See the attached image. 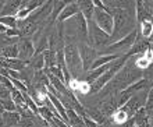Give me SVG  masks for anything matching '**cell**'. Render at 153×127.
<instances>
[{"mask_svg": "<svg viewBox=\"0 0 153 127\" xmlns=\"http://www.w3.org/2000/svg\"><path fill=\"white\" fill-rule=\"evenodd\" d=\"M0 127H3V122L1 120H0Z\"/></svg>", "mask_w": 153, "mask_h": 127, "instance_id": "obj_33", "label": "cell"}, {"mask_svg": "<svg viewBox=\"0 0 153 127\" xmlns=\"http://www.w3.org/2000/svg\"><path fill=\"white\" fill-rule=\"evenodd\" d=\"M63 55H64V62L65 67L68 70L73 78H78V74L82 71V62L79 58V52H78V46L74 42L64 43L63 48Z\"/></svg>", "mask_w": 153, "mask_h": 127, "instance_id": "obj_3", "label": "cell"}, {"mask_svg": "<svg viewBox=\"0 0 153 127\" xmlns=\"http://www.w3.org/2000/svg\"><path fill=\"white\" fill-rule=\"evenodd\" d=\"M46 49H48V34H45L40 39H38L36 45H35V53H42Z\"/></svg>", "mask_w": 153, "mask_h": 127, "instance_id": "obj_23", "label": "cell"}, {"mask_svg": "<svg viewBox=\"0 0 153 127\" xmlns=\"http://www.w3.org/2000/svg\"><path fill=\"white\" fill-rule=\"evenodd\" d=\"M78 46V52H79V58L81 62H82V71H89L91 70V66L95 62V59L97 58V50L95 46H91L85 42H79Z\"/></svg>", "mask_w": 153, "mask_h": 127, "instance_id": "obj_6", "label": "cell"}, {"mask_svg": "<svg viewBox=\"0 0 153 127\" xmlns=\"http://www.w3.org/2000/svg\"><path fill=\"white\" fill-rule=\"evenodd\" d=\"M152 32H153L152 21L143 20V21H141V22H139V32H138V34H141L142 38L149 39V38H152Z\"/></svg>", "mask_w": 153, "mask_h": 127, "instance_id": "obj_19", "label": "cell"}, {"mask_svg": "<svg viewBox=\"0 0 153 127\" xmlns=\"http://www.w3.org/2000/svg\"><path fill=\"white\" fill-rule=\"evenodd\" d=\"M42 53H43V59H45V67L43 69H49V67L56 66V52L46 49V50H43Z\"/></svg>", "mask_w": 153, "mask_h": 127, "instance_id": "obj_20", "label": "cell"}, {"mask_svg": "<svg viewBox=\"0 0 153 127\" xmlns=\"http://www.w3.org/2000/svg\"><path fill=\"white\" fill-rule=\"evenodd\" d=\"M127 59H128V56L124 53V55H121L118 59H116L114 62H111V66L106 70L105 73L102 74L100 77L96 78L92 84H89V92H91V94H97L99 91H102V88H103V87L116 75L117 71L124 66V63L127 62Z\"/></svg>", "mask_w": 153, "mask_h": 127, "instance_id": "obj_2", "label": "cell"}, {"mask_svg": "<svg viewBox=\"0 0 153 127\" xmlns=\"http://www.w3.org/2000/svg\"><path fill=\"white\" fill-rule=\"evenodd\" d=\"M21 6H22V0H7V1L3 3V6H1L0 17L1 16H14Z\"/></svg>", "mask_w": 153, "mask_h": 127, "instance_id": "obj_13", "label": "cell"}, {"mask_svg": "<svg viewBox=\"0 0 153 127\" xmlns=\"http://www.w3.org/2000/svg\"><path fill=\"white\" fill-rule=\"evenodd\" d=\"M0 117H1V122H3V127H16L18 126L21 115L17 111H4Z\"/></svg>", "mask_w": 153, "mask_h": 127, "instance_id": "obj_12", "label": "cell"}, {"mask_svg": "<svg viewBox=\"0 0 153 127\" xmlns=\"http://www.w3.org/2000/svg\"><path fill=\"white\" fill-rule=\"evenodd\" d=\"M145 112L148 116H152V111H153V91L152 88H150L149 91H148V96H146V102H145Z\"/></svg>", "mask_w": 153, "mask_h": 127, "instance_id": "obj_24", "label": "cell"}, {"mask_svg": "<svg viewBox=\"0 0 153 127\" xmlns=\"http://www.w3.org/2000/svg\"><path fill=\"white\" fill-rule=\"evenodd\" d=\"M92 3H93V7H95V8L105 10V4H103V1H102V0H92Z\"/></svg>", "mask_w": 153, "mask_h": 127, "instance_id": "obj_30", "label": "cell"}, {"mask_svg": "<svg viewBox=\"0 0 153 127\" xmlns=\"http://www.w3.org/2000/svg\"><path fill=\"white\" fill-rule=\"evenodd\" d=\"M81 117H82V120H84V123L86 127H99V124H97L96 122H93L92 119H89L86 115H82Z\"/></svg>", "mask_w": 153, "mask_h": 127, "instance_id": "obj_29", "label": "cell"}, {"mask_svg": "<svg viewBox=\"0 0 153 127\" xmlns=\"http://www.w3.org/2000/svg\"><path fill=\"white\" fill-rule=\"evenodd\" d=\"M4 35L8 38H20L21 37V32L18 28H7V31L4 32Z\"/></svg>", "mask_w": 153, "mask_h": 127, "instance_id": "obj_28", "label": "cell"}, {"mask_svg": "<svg viewBox=\"0 0 153 127\" xmlns=\"http://www.w3.org/2000/svg\"><path fill=\"white\" fill-rule=\"evenodd\" d=\"M137 35H138V29L134 28L132 31L129 34H127L125 37L117 39V41L111 42V43H107L109 46H106L105 49L102 52H97V55H107V53H127L128 49L131 46L134 45V42L137 39Z\"/></svg>", "mask_w": 153, "mask_h": 127, "instance_id": "obj_4", "label": "cell"}, {"mask_svg": "<svg viewBox=\"0 0 153 127\" xmlns=\"http://www.w3.org/2000/svg\"><path fill=\"white\" fill-rule=\"evenodd\" d=\"M10 80H11V84L14 88H17V90L21 91V92H27L28 88H27V85H25L22 81H20L18 78H11V77H10Z\"/></svg>", "mask_w": 153, "mask_h": 127, "instance_id": "obj_26", "label": "cell"}, {"mask_svg": "<svg viewBox=\"0 0 153 127\" xmlns=\"http://www.w3.org/2000/svg\"><path fill=\"white\" fill-rule=\"evenodd\" d=\"M75 25H76V35L81 38V42H85L89 45V35H88V21L85 20V17L79 13H76L75 16Z\"/></svg>", "mask_w": 153, "mask_h": 127, "instance_id": "obj_10", "label": "cell"}, {"mask_svg": "<svg viewBox=\"0 0 153 127\" xmlns=\"http://www.w3.org/2000/svg\"><path fill=\"white\" fill-rule=\"evenodd\" d=\"M92 20L95 21V24L102 28L105 32H107L110 35L113 31V17L111 14L106 11V10H100V8H93Z\"/></svg>", "mask_w": 153, "mask_h": 127, "instance_id": "obj_7", "label": "cell"}, {"mask_svg": "<svg viewBox=\"0 0 153 127\" xmlns=\"http://www.w3.org/2000/svg\"><path fill=\"white\" fill-rule=\"evenodd\" d=\"M1 6H3V1H0V10H1Z\"/></svg>", "mask_w": 153, "mask_h": 127, "instance_id": "obj_32", "label": "cell"}, {"mask_svg": "<svg viewBox=\"0 0 153 127\" xmlns=\"http://www.w3.org/2000/svg\"><path fill=\"white\" fill-rule=\"evenodd\" d=\"M17 46H18V58L25 62H28L35 55V43L31 38L20 37V39L17 41Z\"/></svg>", "mask_w": 153, "mask_h": 127, "instance_id": "obj_8", "label": "cell"}, {"mask_svg": "<svg viewBox=\"0 0 153 127\" xmlns=\"http://www.w3.org/2000/svg\"><path fill=\"white\" fill-rule=\"evenodd\" d=\"M150 46H152V38L146 39V38H142V37H139V35H137V39L134 42V45L129 48L128 52L125 55H127L128 58L129 56H134V55H142L148 48H150Z\"/></svg>", "mask_w": 153, "mask_h": 127, "instance_id": "obj_9", "label": "cell"}, {"mask_svg": "<svg viewBox=\"0 0 153 127\" xmlns=\"http://www.w3.org/2000/svg\"><path fill=\"white\" fill-rule=\"evenodd\" d=\"M84 115H86L89 117V119H92L93 122H96L97 124H103L107 122V117H106L103 113L100 112V109L97 106H88L85 108V113Z\"/></svg>", "mask_w": 153, "mask_h": 127, "instance_id": "obj_14", "label": "cell"}, {"mask_svg": "<svg viewBox=\"0 0 153 127\" xmlns=\"http://www.w3.org/2000/svg\"><path fill=\"white\" fill-rule=\"evenodd\" d=\"M29 14H31V11H29L28 8L25 7V6H21L18 10H17V13L14 14V17H16L17 20H25V18H28Z\"/></svg>", "mask_w": 153, "mask_h": 127, "instance_id": "obj_25", "label": "cell"}, {"mask_svg": "<svg viewBox=\"0 0 153 127\" xmlns=\"http://www.w3.org/2000/svg\"><path fill=\"white\" fill-rule=\"evenodd\" d=\"M88 35L91 46H105L110 42V35L99 28L93 20L88 21Z\"/></svg>", "mask_w": 153, "mask_h": 127, "instance_id": "obj_5", "label": "cell"}, {"mask_svg": "<svg viewBox=\"0 0 153 127\" xmlns=\"http://www.w3.org/2000/svg\"><path fill=\"white\" fill-rule=\"evenodd\" d=\"M0 24H3L7 28H17V18L14 16H1Z\"/></svg>", "mask_w": 153, "mask_h": 127, "instance_id": "obj_21", "label": "cell"}, {"mask_svg": "<svg viewBox=\"0 0 153 127\" xmlns=\"http://www.w3.org/2000/svg\"><path fill=\"white\" fill-rule=\"evenodd\" d=\"M0 55L6 59H13V58H18V46H17V42H13V43H8L1 49Z\"/></svg>", "mask_w": 153, "mask_h": 127, "instance_id": "obj_18", "label": "cell"}, {"mask_svg": "<svg viewBox=\"0 0 153 127\" xmlns=\"http://www.w3.org/2000/svg\"><path fill=\"white\" fill-rule=\"evenodd\" d=\"M39 116L42 120H46V122H52L53 119V112L49 109L48 106H45V105H42V106H39Z\"/></svg>", "mask_w": 153, "mask_h": 127, "instance_id": "obj_22", "label": "cell"}, {"mask_svg": "<svg viewBox=\"0 0 153 127\" xmlns=\"http://www.w3.org/2000/svg\"><path fill=\"white\" fill-rule=\"evenodd\" d=\"M0 84H1L3 87H6L7 90H13V88H14L13 84H11V80H10L8 75H3V74H0Z\"/></svg>", "mask_w": 153, "mask_h": 127, "instance_id": "obj_27", "label": "cell"}, {"mask_svg": "<svg viewBox=\"0 0 153 127\" xmlns=\"http://www.w3.org/2000/svg\"><path fill=\"white\" fill-rule=\"evenodd\" d=\"M6 59V58H4ZM28 66V62H25L20 58H13V59H6V70H14V71H21Z\"/></svg>", "mask_w": 153, "mask_h": 127, "instance_id": "obj_16", "label": "cell"}, {"mask_svg": "<svg viewBox=\"0 0 153 127\" xmlns=\"http://www.w3.org/2000/svg\"><path fill=\"white\" fill-rule=\"evenodd\" d=\"M76 6L79 8L81 14L85 17V20L89 21L92 20V14H93V3L92 0H75Z\"/></svg>", "mask_w": 153, "mask_h": 127, "instance_id": "obj_15", "label": "cell"}, {"mask_svg": "<svg viewBox=\"0 0 153 127\" xmlns=\"http://www.w3.org/2000/svg\"><path fill=\"white\" fill-rule=\"evenodd\" d=\"M76 13H79V8H78V6H76L75 1L67 3L64 7L61 8V11L59 13V16H57L56 21H57V22H64V21L70 20V18H73Z\"/></svg>", "mask_w": 153, "mask_h": 127, "instance_id": "obj_11", "label": "cell"}, {"mask_svg": "<svg viewBox=\"0 0 153 127\" xmlns=\"http://www.w3.org/2000/svg\"><path fill=\"white\" fill-rule=\"evenodd\" d=\"M106 11L111 14L113 17V31L110 34V41H117L120 38L125 37L129 34L135 27V13H131L125 8H117V7H106Z\"/></svg>", "mask_w": 153, "mask_h": 127, "instance_id": "obj_1", "label": "cell"}, {"mask_svg": "<svg viewBox=\"0 0 153 127\" xmlns=\"http://www.w3.org/2000/svg\"><path fill=\"white\" fill-rule=\"evenodd\" d=\"M7 31V27H4L3 24H0V34H4Z\"/></svg>", "mask_w": 153, "mask_h": 127, "instance_id": "obj_31", "label": "cell"}, {"mask_svg": "<svg viewBox=\"0 0 153 127\" xmlns=\"http://www.w3.org/2000/svg\"><path fill=\"white\" fill-rule=\"evenodd\" d=\"M134 127H138V126H137V124H135V126H134Z\"/></svg>", "mask_w": 153, "mask_h": 127, "instance_id": "obj_34", "label": "cell"}, {"mask_svg": "<svg viewBox=\"0 0 153 127\" xmlns=\"http://www.w3.org/2000/svg\"><path fill=\"white\" fill-rule=\"evenodd\" d=\"M28 66L33 71L38 70H43L45 67V59H43V53H35L32 58L28 60Z\"/></svg>", "mask_w": 153, "mask_h": 127, "instance_id": "obj_17", "label": "cell"}]
</instances>
